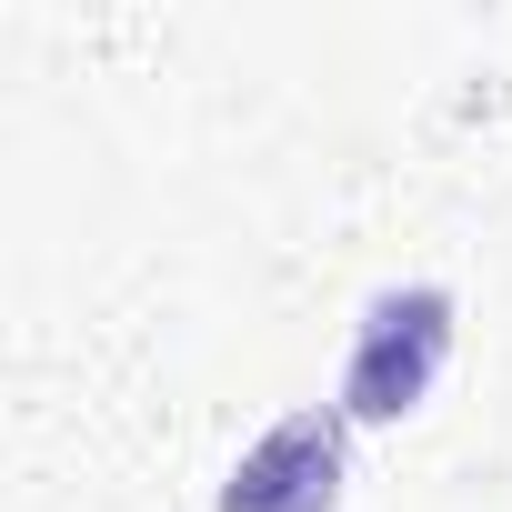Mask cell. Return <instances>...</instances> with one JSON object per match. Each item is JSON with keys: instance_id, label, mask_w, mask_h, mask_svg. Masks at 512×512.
<instances>
[{"instance_id": "1", "label": "cell", "mask_w": 512, "mask_h": 512, "mask_svg": "<svg viewBox=\"0 0 512 512\" xmlns=\"http://www.w3.org/2000/svg\"><path fill=\"white\" fill-rule=\"evenodd\" d=\"M452 362V292L442 282H402L362 312L352 362H342V422H402Z\"/></svg>"}, {"instance_id": "2", "label": "cell", "mask_w": 512, "mask_h": 512, "mask_svg": "<svg viewBox=\"0 0 512 512\" xmlns=\"http://www.w3.org/2000/svg\"><path fill=\"white\" fill-rule=\"evenodd\" d=\"M342 412H292L231 462L221 512H332L342 502Z\"/></svg>"}]
</instances>
